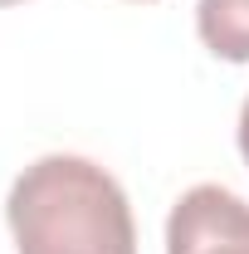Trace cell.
I'll use <instances>...</instances> for the list:
<instances>
[{"label": "cell", "mask_w": 249, "mask_h": 254, "mask_svg": "<svg viewBox=\"0 0 249 254\" xmlns=\"http://www.w3.org/2000/svg\"><path fill=\"white\" fill-rule=\"evenodd\" d=\"M166 254H249V200L200 181L166 215Z\"/></svg>", "instance_id": "obj_2"}, {"label": "cell", "mask_w": 249, "mask_h": 254, "mask_svg": "<svg viewBox=\"0 0 249 254\" xmlns=\"http://www.w3.org/2000/svg\"><path fill=\"white\" fill-rule=\"evenodd\" d=\"M240 152L249 161V98H245V108H240Z\"/></svg>", "instance_id": "obj_4"}, {"label": "cell", "mask_w": 249, "mask_h": 254, "mask_svg": "<svg viewBox=\"0 0 249 254\" xmlns=\"http://www.w3.org/2000/svg\"><path fill=\"white\" fill-rule=\"evenodd\" d=\"M0 5H20V0H0Z\"/></svg>", "instance_id": "obj_5"}, {"label": "cell", "mask_w": 249, "mask_h": 254, "mask_svg": "<svg viewBox=\"0 0 249 254\" xmlns=\"http://www.w3.org/2000/svg\"><path fill=\"white\" fill-rule=\"evenodd\" d=\"M195 34L215 59L249 64V0H200Z\"/></svg>", "instance_id": "obj_3"}, {"label": "cell", "mask_w": 249, "mask_h": 254, "mask_svg": "<svg viewBox=\"0 0 249 254\" xmlns=\"http://www.w3.org/2000/svg\"><path fill=\"white\" fill-rule=\"evenodd\" d=\"M5 220L20 254H137L127 190L73 152L30 161L10 186Z\"/></svg>", "instance_id": "obj_1"}]
</instances>
